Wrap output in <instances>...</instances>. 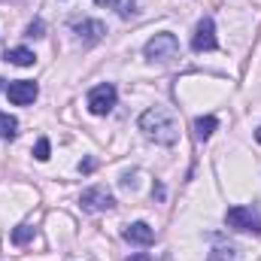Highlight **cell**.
<instances>
[{
  "mask_svg": "<svg viewBox=\"0 0 261 261\" xmlns=\"http://www.w3.org/2000/svg\"><path fill=\"white\" fill-rule=\"evenodd\" d=\"M9 64H18V67H31L37 61V55L31 52V49H24V46H15V49H6V55H3Z\"/></svg>",
  "mask_w": 261,
  "mask_h": 261,
  "instance_id": "obj_10",
  "label": "cell"
},
{
  "mask_svg": "<svg viewBox=\"0 0 261 261\" xmlns=\"http://www.w3.org/2000/svg\"><path fill=\"white\" fill-rule=\"evenodd\" d=\"M225 219L237 231H255V234H261V206H231L225 213Z\"/></svg>",
  "mask_w": 261,
  "mask_h": 261,
  "instance_id": "obj_3",
  "label": "cell"
},
{
  "mask_svg": "<svg viewBox=\"0 0 261 261\" xmlns=\"http://www.w3.org/2000/svg\"><path fill=\"white\" fill-rule=\"evenodd\" d=\"M73 31L85 40V43H97V40H103V34H107V28H103V21H91V18H82V21H73Z\"/></svg>",
  "mask_w": 261,
  "mask_h": 261,
  "instance_id": "obj_8",
  "label": "cell"
},
{
  "mask_svg": "<svg viewBox=\"0 0 261 261\" xmlns=\"http://www.w3.org/2000/svg\"><path fill=\"white\" fill-rule=\"evenodd\" d=\"M128 261H152V258H149V255H130Z\"/></svg>",
  "mask_w": 261,
  "mask_h": 261,
  "instance_id": "obj_17",
  "label": "cell"
},
{
  "mask_svg": "<svg viewBox=\"0 0 261 261\" xmlns=\"http://www.w3.org/2000/svg\"><path fill=\"white\" fill-rule=\"evenodd\" d=\"M140 130H143L149 140L161 143V146H173V143L179 140V125H176L173 113L164 110V107L146 110V113L140 116Z\"/></svg>",
  "mask_w": 261,
  "mask_h": 261,
  "instance_id": "obj_1",
  "label": "cell"
},
{
  "mask_svg": "<svg viewBox=\"0 0 261 261\" xmlns=\"http://www.w3.org/2000/svg\"><path fill=\"white\" fill-rule=\"evenodd\" d=\"M97 6H107V9H113V6H119V0H94Z\"/></svg>",
  "mask_w": 261,
  "mask_h": 261,
  "instance_id": "obj_16",
  "label": "cell"
},
{
  "mask_svg": "<svg viewBox=\"0 0 261 261\" xmlns=\"http://www.w3.org/2000/svg\"><path fill=\"white\" fill-rule=\"evenodd\" d=\"M113 107H116V85H110V82L94 85L88 94V110L94 116H107V113H113Z\"/></svg>",
  "mask_w": 261,
  "mask_h": 261,
  "instance_id": "obj_4",
  "label": "cell"
},
{
  "mask_svg": "<svg viewBox=\"0 0 261 261\" xmlns=\"http://www.w3.org/2000/svg\"><path fill=\"white\" fill-rule=\"evenodd\" d=\"M37 94H40V88H37V82H31V79L9 82V88H6V97H9L15 107H28V103H34Z\"/></svg>",
  "mask_w": 261,
  "mask_h": 261,
  "instance_id": "obj_7",
  "label": "cell"
},
{
  "mask_svg": "<svg viewBox=\"0 0 261 261\" xmlns=\"http://www.w3.org/2000/svg\"><path fill=\"white\" fill-rule=\"evenodd\" d=\"M79 203H82V210H88V213H107V210L116 206V197L110 195L103 186H91V189L82 192Z\"/></svg>",
  "mask_w": 261,
  "mask_h": 261,
  "instance_id": "obj_5",
  "label": "cell"
},
{
  "mask_svg": "<svg viewBox=\"0 0 261 261\" xmlns=\"http://www.w3.org/2000/svg\"><path fill=\"white\" fill-rule=\"evenodd\" d=\"M28 37H43V21H31L28 24Z\"/></svg>",
  "mask_w": 261,
  "mask_h": 261,
  "instance_id": "obj_15",
  "label": "cell"
},
{
  "mask_svg": "<svg viewBox=\"0 0 261 261\" xmlns=\"http://www.w3.org/2000/svg\"><path fill=\"white\" fill-rule=\"evenodd\" d=\"M255 140H258V143H261V128H258V134H255Z\"/></svg>",
  "mask_w": 261,
  "mask_h": 261,
  "instance_id": "obj_18",
  "label": "cell"
},
{
  "mask_svg": "<svg viewBox=\"0 0 261 261\" xmlns=\"http://www.w3.org/2000/svg\"><path fill=\"white\" fill-rule=\"evenodd\" d=\"M125 240L140 243V246H149V243H155V231L146 222H134L130 228H125Z\"/></svg>",
  "mask_w": 261,
  "mask_h": 261,
  "instance_id": "obj_9",
  "label": "cell"
},
{
  "mask_svg": "<svg viewBox=\"0 0 261 261\" xmlns=\"http://www.w3.org/2000/svg\"><path fill=\"white\" fill-rule=\"evenodd\" d=\"M216 128H219V119H216V116H200V119H195V137L197 140H210Z\"/></svg>",
  "mask_w": 261,
  "mask_h": 261,
  "instance_id": "obj_11",
  "label": "cell"
},
{
  "mask_svg": "<svg viewBox=\"0 0 261 261\" xmlns=\"http://www.w3.org/2000/svg\"><path fill=\"white\" fill-rule=\"evenodd\" d=\"M15 134H18V122H15L9 113H0V137H3V140H12Z\"/></svg>",
  "mask_w": 261,
  "mask_h": 261,
  "instance_id": "obj_12",
  "label": "cell"
},
{
  "mask_svg": "<svg viewBox=\"0 0 261 261\" xmlns=\"http://www.w3.org/2000/svg\"><path fill=\"white\" fill-rule=\"evenodd\" d=\"M192 49H195V52H213V49H219L216 24H213V18H210V15H203V18L197 21L195 37H192Z\"/></svg>",
  "mask_w": 261,
  "mask_h": 261,
  "instance_id": "obj_6",
  "label": "cell"
},
{
  "mask_svg": "<svg viewBox=\"0 0 261 261\" xmlns=\"http://www.w3.org/2000/svg\"><path fill=\"white\" fill-rule=\"evenodd\" d=\"M49 149H52V146H49V140H46V137H40V140H37V146H34V158H37V161H49Z\"/></svg>",
  "mask_w": 261,
  "mask_h": 261,
  "instance_id": "obj_14",
  "label": "cell"
},
{
  "mask_svg": "<svg viewBox=\"0 0 261 261\" xmlns=\"http://www.w3.org/2000/svg\"><path fill=\"white\" fill-rule=\"evenodd\" d=\"M146 58L149 61H170L179 55V40L173 34H155L149 43H146Z\"/></svg>",
  "mask_w": 261,
  "mask_h": 261,
  "instance_id": "obj_2",
  "label": "cell"
},
{
  "mask_svg": "<svg viewBox=\"0 0 261 261\" xmlns=\"http://www.w3.org/2000/svg\"><path fill=\"white\" fill-rule=\"evenodd\" d=\"M28 240H34V228H28V225H18V228L12 231V243H18V246H24Z\"/></svg>",
  "mask_w": 261,
  "mask_h": 261,
  "instance_id": "obj_13",
  "label": "cell"
}]
</instances>
